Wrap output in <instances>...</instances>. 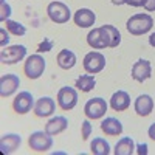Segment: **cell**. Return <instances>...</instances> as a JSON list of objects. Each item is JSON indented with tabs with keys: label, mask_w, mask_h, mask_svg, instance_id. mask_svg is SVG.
Instances as JSON below:
<instances>
[{
	"label": "cell",
	"mask_w": 155,
	"mask_h": 155,
	"mask_svg": "<svg viewBox=\"0 0 155 155\" xmlns=\"http://www.w3.org/2000/svg\"><path fill=\"white\" fill-rule=\"evenodd\" d=\"M87 44L93 50H104V48H116L121 44V34L118 28L113 25H102L99 28L90 30L87 34Z\"/></svg>",
	"instance_id": "6da1fadb"
},
{
	"label": "cell",
	"mask_w": 155,
	"mask_h": 155,
	"mask_svg": "<svg viewBox=\"0 0 155 155\" xmlns=\"http://www.w3.org/2000/svg\"><path fill=\"white\" fill-rule=\"evenodd\" d=\"M152 27H153V19L150 14H146V12L134 14L126 22V28L132 36H143L149 33Z\"/></svg>",
	"instance_id": "7a4b0ae2"
},
{
	"label": "cell",
	"mask_w": 155,
	"mask_h": 155,
	"mask_svg": "<svg viewBox=\"0 0 155 155\" xmlns=\"http://www.w3.org/2000/svg\"><path fill=\"white\" fill-rule=\"evenodd\" d=\"M45 67H47V61L39 53H36L27 58V61L23 64V73L28 79H39L44 74Z\"/></svg>",
	"instance_id": "3957f363"
},
{
	"label": "cell",
	"mask_w": 155,
	"mask_h": 155,
	"mask_svg": "<svg viewBox=\"0 0 155 155\" xmlns=\"http://www.w3.org/2000/svg\"><path fill=\"white\" fill-rule=\"evenodd\" d=\"M47 14H48V19L54 23H67L71 17V11L70 8L64 3V2H59V0H54V2L48 3L47 6Z\"/></svg>",
	"instance_id": "277c9868"
},
{
	"label": "cell",
	"mask_w": 155,
	"mask_h": 155,
	"mask_svg": "<svg viewBox=\"0 0 155 155\" xmlns=\"http://www.w3.org/2000/svg\"><path fill=\"white\" fill-rule=\"evenodd\" d=\"M28 146H30V149H33L34 152H39V153L48 152L53 147V137L47 134L45 130H36L28 138Z\"/></svg>",
	"instance_id": "5b68a950"
},
{
	"label": "cell",
	"mask_w": 155,
	"mask_h": 155,
	"mask_svg": "<svg viewBox=\"0 0 155 155\" xmlns=\"http://www.w3.org/2000/svg\"><path fill=\"white\" fill-rule=\"evenodd\" d=\"M27 56V47L25 45H11V47H3L0 51V61L5 65H14L20 62Z\"/></svg>",
	"instance_id": "8992f818"
},
{
	"label": "cell",
	"mask_w": 155,
	"mask_h": 155,
	"mask_svg": "<svg viewBox=\"0 0 155 155\" xmlns=\"http://www.w3.org/2000/svg\"><path fill=\"white\" fill-rule=\"evenodd\" d=\"M82 65H84V70L87 73L98 74L106 67V56L102 53H99V51H90V53H87L84 56Z\"/></svg>",
	"instance_id": "52a82bcc"
},
{
	"label": "cell",
	"mask_w": 155,
	"mask_h": 155,
	"mask_svg": "<svg viewBox=\"0 0 155 155\" xmlns=\"http://www.w3.org/2000/svg\"><path fill=\"white\" fill-rule=\"evenodd\" d=\"M107 102L104 98H92V99H88L85 102V106H84V113L88 120H101L102 116L106 115L107 112Z\"/></svg>",
	"instance_id": "ba28073f"
},
{
	"label": "cell",
	"mask_w": 155,
	"mask_h": 155,
	"mask_svg": "<svg viewBox=\"0 0 155 155\" xmlns=\"http://www.w3.org/2000/svg\"><path fill=\"white\" fill-rule=\"evenodd\" d=\"M58 106L62 109V110H73L78 104V92H76V88L74 87H61L59 88V92H58Z\"/></svg>",
	"instance_id": "9c48e42d"
},
{
	"label": "cell",
	"mask_w": 155,
	"mask_h": 155,
	"mask_svg": "<svg viewBox=\"0 0 155 155\" xmlns=\"http://www.w3.org/2000/svg\"><path fill=\"white\" fill-rule=\"evenodd\" d=\"M34 98L30 92H19V95L12 99V110L17 115H25L34 109Z\"/></svg>",
	"instance_id": "30bf717a"
},
{
	"label": "cell",
	"mask_w": 155,
	"mask_h": 155,
	"mask_svg": "<svg viewBox=\"0 0 155 155\" xmlns=\"http://www.w3.org/2000/svg\"><path fill=\"white\" fill-rule=\"evenodd\" d=\"M20 85V79L19 76L14 73H6L2 74L0 78V96L2 98H8L11 95H14Z\"/></svg>",
	"instance_id": "8fae6325"
},
{
	"label": "cell",
	"mask_w": 155,
	"mask_h": 155,
	"mask_svg": "<svg viewBox=\"0 0 155 155\" xmlns=\"http://www.w3.org/2000/svg\"><path fill=\"white\" fill-rule=\"evenodd\" d=\"M132 79L137 82H144L152 76V65L150 61L147 59H138L134 65H132V71H130Z\"/></svg>",
	"instance_id": "7c38bea8"
},
{
	"label": "cell",
	"mask_w": 155,
	"mask_h": 155,
	"mask_svg": "<svg viewBox=\"0 0 155 155\" xmlns=\"http://www.w3.org/2000/svg\"><path fill=\"white\" fill-rule=\"evenodd\" d=\"M34 115L37 118H47V116H51L56 110V102L53 98L50 96H42L36 101L34 104Z\"/></svg>",
	"instance_id": "4fadbf2b"
},
{
	"label": "cell",
	"mask_w": 155,
	"mask_h": 155,
	"mask_svg": "<svg viewBox=\"0 0 155 155\" xmlns=\"http://www.w3.org/2000/svg\"><path fill=\"white\" fill-rule=\"evenodd\" d=\"M73 22H74L76 27H79V28H90V27H93L95 22H96V14L88 8H79L74 12Z\"/></svg>",
	"instance_id": "5bb4252c"
},
{
	"label": "cell",
	"mask_w": 155,
	"mask_h": 155,
	"mask_svg": "<svg viewBox=\"0 0 155 155\" xmlns=\"http://www.w3.org/2000/svg\"><path fill=\"white\" fill-rule=\"evenodd\" d=\"M22 144V137L19 134H5L0 138V150L2 153H14Z\"/></svg>",
	"instance_id": "9a60e30c"
},
{
	"label": "cell",
	"mask_w": 155,
	"mask_h": 155,
	"mask_svg": "<svg viewBox=\"0 0 155 155\" xmlns=\"http://www.w3.org/2000/svg\"><path fill=\"white\" fill-rule=\"evenodd\" d=\"M101 130L107 137H118L123 134V123L115 116H107L101 121Z\"/></svg>",
	"instance_id": "2e32d148"
},
{
	"label": "cell",
	"mask_w": 155,
	"mask_h": 155,
	"mask_svg": "<svg viewBox=\"0 0 155 155\" xmlns=\"http://www.w3.org/2000/svg\"><path fill=\"white\" fill-rule=\"evenodd\" d=\"M110 107L115 112H124L130 107V96L124 90H118L115 92L110 98Z\"/></svg>",
	"instance_id": "e0dca14e"
},
{
	"label": "cell",
	"mask_w": 155,
	"mask_h": 155,
	"mask_svg": "<svg viewBox=\"0 0 155 155\" xmlns=\"http://www.w3.org/2000/svg\"><path fill=\"white\" fill-rule=\"evenodd\" d=\"M135 113L138 116H149L153 110V99L150 95H140L135 99V104H134Z\"/></svg>",
	"instance_id": "ac0fdd59"
},
{
	"label": "cell",
	"mask_w": 155,
	"mask_h": 155,
	"mask_svg": "<svg viewBox=\"0 0 155 155\" xmlns=\"http://www.w3.org/2000/svg\"><path fill=\"white\" fill-rule=\"evenodd\" d=\"M68 127V120L65 116H53L47 124H45V132L50 134L51 137H56L62 134Z\"/></svg>",
	"instance_id": "d6986e66"
},
{
	"label": "cell",
	"mask_w": 155,
	"mask_h": 155,
	"mask_svg": "<svg viewBox=\"0 0 155 155\" xmlns=\"http://www.w3.org/2000/svg\"><path fill=\"white\" fill-rule=\"evenodd\" d=\"M58 65L62 68V70H71L74 65H76V54L73 53L71 50H67L64 48L58 53Z\"/></svg>",
	"instance_id": "ffe728a7"
},
{
	"label": "cell",
	"mask_w": 155,
	"mask_h": 155,
	"mask_svg": "<svg viewBox=\"0 0 155 155\" xmlns=\"http://www.w3.org/2000/svg\"><path fill=\"white\" fill-rule=\"evenodd\" d=\"M137 149L135 141L130 137H123L121 140H118V143L115 144L113 153L115 155H132Z\"/></svg>",
	"instance_id": "44dd1931"
},
{
	"label": "cell",
	"mask_w": 155,
	"mask_h": 155,
	"mask_svg": "<svg viewBox=\"0 0 155 155\" xmlns=\"http://www.w3.org/2000/svg\"><path fill=\"white\" fill-rule=\"evenodd\" d=\"M96 85V79H95V76L93 74H81L78 79L74 81V87L76 90H79V92L82 93H88V92H92V90L95 88Z\"/></svg>",
	"instance_id": "7402d4cb"
},
{
	"label": "cell",
	"mask_w": 155,
	"mask_h": 155,
	"mask_svg": "<svg viewBox=\"0 0 155 155\" xmlns=\"http://www.w3.org/2000/svg\"><path fill=\"white\" fill-rule=\"evenodd\" d=\"M90 152L93 155H109L112 152V149H110V144L104 138L98 137V138H93V141L90 143Z\"/></svg>",
	"instance_id": "603a6c76"
},
{
	"label": "cell",
	"mask_w": 155,
	"mask_h": 155,
	"mask_svg": "<svg viewBox=\"0 0 155 155\" xmlns=\"http://www.w3.org/2000/svg\"><path fill=\"white\" fill-rule=\"evenodd\" d=\"M5 25H6V30L9 31V34H12V36H25V33H27V27H25L23 23H20V22H16V20H11V19H8L6 22H3Z\"/></svg>",
	"instance_id": "cb8c5ba5"
},
{
	"label": "cell",
	"mask_w": 155,
	"mask_h": 155,
	"mask_svg": "<svg viewBox=\"0 0 155 155\" xmlns=\"http://www.w3.org/2000/svg\"><path fill=\"white\" fill-rule=\"evenodd\" d=\"M92 132H93V127H92V124H90V120L87 118V120L82 121V124H81V137H82V140L87 141L88 137L92 135Z\"/></svg>",
	"instance_id": "d4e9b609"
},
{
	"label": "cell",
	"mask_w": 155,
	"mask_h": 155,
	"mask_svg": "<svg viewBox=\"0 0 155 155\" xmlns=\"http://www.w3.org/2000/svg\"><path fill=\"white\" fill-rule=\"evenodd\" d=\"M11 16V6L5 2V0H2L0 2V22H6Z\"/></svg>",
	"instance_id": "484cf974"
},
{
	"label": "cell",
	"mask_w": 155,
	"mask_h": 155,
	"mask_svg": "<svg viewBox=\"0 0 155 155\" xmlns=\"http://www.w3.org/2000/svg\"><path fill=\"white\" fill-rule=\"evenodd\" d=\"M51 48H53V41H50V39H44V41L39 44L37 47V53H47V51H50Z\"/></svg>",
	"instance_id": "4316f807"
},
{
	"label": "cell",
	"mask_w": 155,
	"mask_h": 155,
	"mask_svg": "<svg viewBox=\"0 0 155 155\" xmlns=\"http://www.w3.org/2000/svg\"><path fill=\"white\" fill-rule=\"evenodd\" d=\"M9 42V31L6 28H0V47H6Z\"/></svg>",
	"instance_id": "83f0119b"
},
{
	"label": "cell",
	"mask_w": 155,
	"mask_h": 155,
	"mask_svg": "<svg viewBox=\"0 0 155 155\" xmlns=\"http://www.w3.org/2000/svg\"><path fill=\"white\" fill-rule=\"evenodd\" d=\"M143 8H144L146 11H149V12L155 11V0H144V5H143Z\"/></svg>",
	"instance_id": "f1b7e54d"
},
{
	"label": "cell",
	"mask_w": 155,
	"mask_h": 155,
	"mask_svg": "<svg viewBox=\"0 0 155 155\" xmlns=\"http://www.w3.org/2000/svg\"><path fill=\"white\" fill-rule=\"evenodd\" d=\"M147 144L146 143H141V144H137V153L140 155H147Z\"/></svg>",
	"instance_id": "f546056e"
},
{
	"label": "cell",
	"mask_w": 155,
	"mask_h": 155,
	"mask_svg": "<svg viewBox=\"0 0 155 155\" xmlns=\"http://www.w3.org/2000/svg\"><path fill=\"white\" fill-rule=\"evenodd\" d=\"M126 5L138 8V6H143V5H144V0H127V2H126Z\"/></svg>",
	"instance_id": "4dcf8cb0"
},
{
	"label": "cell",
	"mask_w": 155,
	"mask_h": 155,
	"mask_svg": "<svg viewBox=\"0 0 155 155\" xmlns=\"http://www.w3.org/2000/svg\"><path fill=\"white\" fill-rule=\"evenodd\" d=\"M147 135H149L150 140L155 141V123H152V124L149 126V129H147Z\"/></svg>",
	"instance_id": "1f68e13d"
},
{
	"label": "cell",
	"mask_w": 155,
	"mask_h": 155,
	"mask_svg": "<svg viewBox=\"0 0 155 155\" xmlns=\"http://www.w3.org/2000/svg\"><path fill=\"white\" fill-rule=\"evenodd\" d=\"M149 45H150L152 48H155V31L149 36Z\"/></svg>",
	"instance_id": "d6a6232c"
},
{
	"label": "cell",
	"mask_w": 155,
	"mask_h": 155,
	"mask_svg": "<svg viewBox=\"0 0 155 155\" xmlns=\"http://www.w3.org/2000/svg\"><path fill=\"white\" fill-rule=\"evenodd\" d=\"M110 2H112L113 5H116V6H120V5H126L127 0H110Z\"/></svg>",
	"instance_id": "836d02e7"
}]
</instances>
